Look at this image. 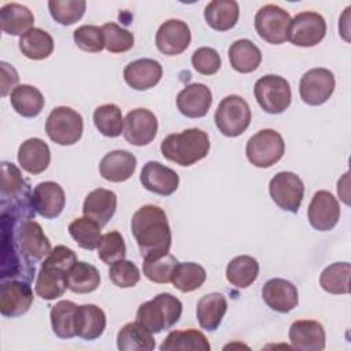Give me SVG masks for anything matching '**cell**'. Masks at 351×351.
<instances>
[{
	"label": "cell",
	"mask_w": 351,
	"mask_h": 351,
	"mask_svg": "<svg viewBox=\"0 0 351 351\" xmlns=\"http://www.w3.org/2000/svg\"><path fill=\"white\" fill-rule=\"evenodd\" d=\"M130 228L144 259H155L169 254L171 230L163 208L154 204L140 207L132 217Z\"/></svg>",
	"instance_id": "obj_1"
},
{
	"label": "cell",
	"mask_w": 351,
	"mask_h": 351,
	"mask_svg": "<svg viewBox=\"0 0 351 351\" xmlns=\"http://www.w3.org/2000/svg\"><path fill=\"white\" fill-rule=\"evenodd\" d=\"M1 213L10 210V218L15 221L34 219L30 185L22 177L19 169L10 162H1Z\"/></svg>",
	"instance_id": "obj_2"
},
{
	"label": "cell",
	"mask_w": 351,
	"mask_h": 351,
	"mask_svg": "<svg viewBox=\"0 0 351 351\" xmlns=\"http://www.w3.org/2000/svg\"><path fill=\"white\" fill-rule=\"evenodd\" d=\"M210 138L206 132L197 128L171 133L160 143L162 155L180 166H191L207 156Z\"/></svg>",
	"instance_id": "obj_3"
},
{
	"label": "cell",
	"mask_w": 351,
	"mask_h": 351,
	"mask_svg": "<svg viewBox=\"0 0 351 351\" xmlns=\"http://www.w3.org/2000/svg\"><path fill=\"white\" fill-rule=\"evenodd\" d=\"M3 233L10 237V245H12L26 261L32 263L47 258L52 251L51 243L44 234L43 228L33 219H11V232L8 233V230L3 228ZM3 243L8 244V241L4 240Z\"/></svg>",
	"instance_id": "obj_4"
},
{
	"label": "cell",
	"mask_w": 351,
	"mask_h": 351,
	"mask_svg": "<svg viewBox=\"0 0 351 351\" xmlns=\"http://www.w3.org/2000/svg\"><path fill=\"white\" fill-rule=\"evenodd\" d=\"M182 303L169 292L156 295L137 308L136 321L145 326L152 335L167 330L181 318Z\"/></svg>",
	"instance_id": "obj_5"
},
{
	"label": "cell",
	"mask_w": 351,
	"mask_h": 351,
	"mask_svg": "<svg viewBox=\"0 0 351 351\" xmlns=\"http://www.w3.org/2000/svg\"><path fill=\"white\" fill-rule=\"evenodd\" d=\"M218 130L226 137L243 134L251 123V110L248 103L239 95L223 97L214 115Z\"/></svg>",
	"instance_id": "obj_6"
},
{
	"label": "cell",
	"mask_w": 351,
	"mask_h": 351,
	"mask_svg": "<svg viewBox=\"0 0 351 351\" xmlns=\"http://www.w3.org/2000/svg\"><path fill=\"white\" fill-rule=\"evenodd\" d=\"M254 95L261 108L267 114L284 112L292 100L289 82L276 74L261 77L254 86Z\"/></svg>",
	"instance_id": "obj_7"
},
{
	"label": "cell",
	"mask_w": 351,
	"mask_h": 351,
	"mask_svg": "<svg viewBox=\"0 0 351 351\" xmlns=\"http://www.w3.org/2000/svg\"><path fill=\"white\" fill-rule=\"evenodd\" d=\"M45 132L53 143L59 145H73L82 136V117L70 107H55L47 118Z\"/></svg>",
	"instance_id": "obj_8"
},
{
	"label": "cell",
	"mask_w": 351,
	"mask_h": 351,
	"mask_svg": "<svg viewBox=\"0 0 351 351\" xmlns=\"http://www.w3.org/2000/svg\"><path fill=\"white\" fill-rule=\"evenodd\" d=\"M285 152V143L274 129H262L255 133L245 145V155L255 167H270Z\"/></svg>",
	"instance_id": "obj_9"
},
{
	"label": "cell",
	"mask_w": 351,
	"mask_h": 351,
	"mask_svg": "<svg viewBox=\"0 0 351 351\" xmlns=\"http://www.w3.org/2000/svg\"><path fill=\"white\" fill-rule=\"evenodd\" d=\"M291 21L288 11L276 4H266L256 11L254 26L262 40L278 45L288 40Z\"/></svg>",
	"instance_id": "obj_10"
},
{
	"label": "cell",
	"mask_w": 351,
	"mask_h": 351,
	"mask_svg": "<svg viewBox=\"0 0 351 351\" xmlns=\"http://www.w3.org/2000/svg\"><path fill=\"white\" fill-rule=\"evenodd\" d=\"M271 200L281 208L296 214L303 200L304 184L292 171H280L269 182Z\"/></svg>",
	"instance_id": "obj_11"
},
{
	"label": "cell",
	"mask_w": 351,
	"mask_h": 351,
	"mask_svg": "<svg viewBox=\"0 0 351 351\" xmlns=\"http://www.w3.org/2000/svg\"><path fill=\"white\" fill-rule=\"evenodd\" d=\"M326 33L324 16L314 11L296 14L289 25L288 40L296 47H314L322 41Z\"/></svg>",
	"instance_id": "obj_12"
},
{
	"label": "cell",
	"mask_w": 351,
	"mask_h": 351,
	"mask_svg": "<svg viewBox=\"0 0 351 351\" xmlns=\"http://www.w3.org/2000/svg\"><path fill=\"white\" fill-rule=\"evenodd\" d=\"M335 90V75L324 67L311 69L303 74L299 84L302 100L308 106L324 104Z\"/></svg>",
	"instance_id": "obj_13"
},
{
	"label": "cell",
	"mask_w": 351,
	"mask_h": 351,
	"mask_svg": "<svg viewBox=\"0 0 351 351\" xmlns=\"http://www.w3.org/2000/svg\"><path fill=\"white\" fill-rule=\"evenodd\" d=\"M122 133L129 144L136 147L147 145L158 133V119L147 108H134L126 114Z\"/></svg>",
	"instance_id": "obj_14"
},
{
	"label": "cell",
	"mask_w": 351,
	"mask_h": 351,
	"mask_svg": "<svg viewBox=\"0 0 351 351\" xmlns=\"http://www.w3.org/2000/svg\"><path fill=\"white\" fill-rule=\"evenodd\" d=\"M33 291L26 281H1L0 313L7 318H15L29 311L33 303Z\"/></svg>",
	"instance_id": "obj_15"
},
{
	"label": "cell",
	"mask_w": 351,
	"mask_h": 351,
	"mask_svg": "<svg viewBox=\"0 0 351 351\" xmlns=\"http://www.w3.org/2000/svg\"><path fill=\"white\" fill-rule=\"evenodd\" d=\"M308 222L319 232L333 229L340 219V206L337 199L328 191L314 193L308 206Z\"/></svg>",
	"instance_id": "obj_16"
},
{
	"label": "cell",
	"mask_w": 351,
	"mask_h": 351,
	"mask_svg": "<svg viewBox=\"0 0 351 351\" xmlns=\"http://www.w3.org/2000/svg\"><path fill=\"white\" fill-rule=\"evenodd\" d=\"M155 43L158 49L169 56L182 53L191 44L189 26L180 19H169L156 32Z\"/></svg>",
	"instance_id": "obj_17"
},
{
	"label": "cell",
	"mask_w": 351,
	"mask_h": 351,
	"mask_svg": "<svg viewBox=\"0 0 351 351\" xmlns=\"http://www.w3.org/2000/svg\"><path fill=\"white\" fill-rule=\"evenodd\" d=\"M64 203V191L55 181L40 182L33 189L32 204L36 213L47 219L56 218L63 211Z\"/></svg>",
	"instance_id": "obj_18"
},
{
	"label": "cell",
	"mask_w": 351,
	"mask_h": 351,
	"mask_svg": "<svg viewBox=\"0 0 351 351\" xmlns=\"http://www.w3.org/2000/svg\"><path fill=\"white\" fill-rule=\"evenodd\" d=\"M140 182L149 192L169 196L177 191L180 177L174 170L166 167L160 162L149 160L144 165L140 173Z\"/></svg>",
	"instance_id": "obj_19"
},
{
	"label": "cell",
	"mask_w": 351,
	"mask_h": 351,
	"mask_svg": "<svg viewBox=\"0 0 351 351\" xmlns=\"http://www.w3.org/2000/svg\"><path fill=\"white\" fill-rule=\"evenodd\" d=\"M289 341L302 351H321L325 348L326 335L324 326L314 319H299L289 326Z\"/></svg>",
	"instance_id": "obj_20"
},
{
	"label": "cell",
	"mask_w": 351,
	"mask_h": 351,
	"mask_svg": "<svg viewBox=\"0 0 351 351\" xmlns=\"http://www.w3.org/2000/svg\"><path fill=\"white\" fill-rule=\"evenodd\" d=\"M213 103V93L204 84L186 85L177 95V107L184 117L202 118L204 117Z\"/></svg>",
	"instance_id": "obj_21"
},
{
	"label": "cell",
	"mask_w": 351,
	"mask_h": 351,
	"mask_svg": "<svg viewBox=\"0 0 351 351\" xmlns=\"http://www.w3.org/2000/svg\"><path fill=\"white\" fill-rule=\"evenodd\" d=\"M265 303L277 313H289L298 306L299 295L296 287L284 278H271L262 288Z\"/></svg>",
	"instance_id": "obj_22"
},
{
	"label": "cell",
	"mask_w": 351,
	"mask_h": 351,
	"mask_svg": "<svg viewBox=\"0 0 351 351\" xmlns=\"http://www.w3.org/2000/svg\"><path fill=\"white\" fill-rule=\"evenodd\" d=\"M162 66L154 59H137L123 69L125 82L136 90H147L154 88L162 78Z\"/></svg>",
	"instance_id": "obj_23"
},
{
	"label": "cell",
	"mask_w": 351,
	"mask_h": 351,
	"mask_svg": "<svg viewBox=\"0 0 351 351\" xmlns=\"http://www.w3.org/2000/svg\"><path fill=\"white\" fill-rule=\"evenodd\" d=\"M137 159L125 149H115L103 156L99 165L100 176L111 182H123L136 171Z\"/></svg>",
	"instance_id": "obj_24"
},
{
	"label": "cell",
	"mask_w": 351,
	"mask_h": 351,
	"mask_svg": "<svg viewBox=\"0 0 351 351\" xmlns=\"http://www.w3.org/2000/svg\"><path fill=\"white\" fill-rule=\"evenodd\" d=\"M117 210V195L104 188H97L89 192L84 200L82 213L97 222L101 228L108 223Z\"/></svg>",
	"instance_id": "obj_25"
},
{
	"label": "cell",
	"mask_w": 351,
	"mask_h": 351,
	"mask_svg": "<svg viewBox=\"0 0 351 351\" xmlns=\"http://www.w3.org/2000/svg\"><path fill=\"white\" fill-rule=\"evenodd\" d=\"M18 162L21 167L30 174L43 173L47 170L51 162V151L48 144L38 137L27 138L18 149Z\"/></svg>",
	"instance_id": "obj_26"
},
{
	"label": "cell",
	"mask_w": 351,
	"mask_h": 351,
	"mask_svg": "<svg viewBox=\"0 0 351 351\" xmlns=\"http://www.w3.org/2000/svg\"><path fill=\"white\" fill-rule=\"evenodd\" d=\"M67 270L43 262L36 280V293L44 300H53L60 298L67 289L66 281Z\"/></svg>",
	"instance_id": "obj_27"
},
{
	"label": "cell",
	"mask_w": 351,
	"mask_h": 351,
	"mask_svg": "<svg viewBox=\"0 0 351 351\" xmlns=\"http://www.w3.org/2000/svg\"><path fill=\"white\" fill-rule=\"evenodd\" d=\"M106 314L96 304H82L75 311V336L84 340L100 337L106 329Z\"/></svg>",
	"instance_id": "obj_28"
},
{
	"label": "cell",
	"mask_w": 351,
	"mask_h": 351,
	"mask_svg": "<svg viewBox=\"0 0 351 351\" xmlns=\"http://www.w3.org/2000/svg\"><path fill=\"white\" fill-rule=\"evenodd\" d=\"M228 302L222 293L213 292L200 298L196 304V318L199 325L206 330H215L226 313Z\"/></svg>",
	"instance_id": "obj_29"
},
{
	"label": "cell",
	"mask_w": 351,
	"mask_h": 351,
	"mask_svg": "<svg viewBox=\"0 0 351 351\" xmlns=\"http://www.w3.org/2000/svg\"><path fill=\"white\" fill-rule=\"evenodd\" d=\"M33 12L18 3H8L0 10L1 30L10 36H23L33 29Z\"/></svg>",
	"instance_id": "obj_30"
},
{
	"label": "cell",
	"mask_w": 351,
	"mask_h": 351,
	"mask_svg": "<svg viewBox=\"0 0 351 351\" xmlns=\"http://www.w3.org/2000/svg\"><path fill=\"white\" fill-rule=\"evenodd\" d=\"M240 8L234 0H213L204 8V19L210 27L226 32L234 27L239 21Z\"/></svg>",
	"instance_id": "obj_31"
},
{
	"label": "cell",
	"mask_w": 351,
	"mask_h": 351,
	"mask_svg": "<svg viewBox=\"0 0 351 351\" xmlns=\"http://www.w3.org/2000/svg\"><path fill=\"white\" fill-rule=\"evenodd\" d=\"M228 56L232 69L243 74L256 70L262 62L261 49L248 38L236 40L229 47Z\"/></svg>",
	"instance_id": "obj_32"
},
{
	"label": "cell",
	"mask_w": 351,
	"mask_h": 351,
	"mask_svg": "<svg viewBox=\"0 0 351 351\" xmlns=\"http://www.w3.org/2000/svg\"><path fill=\"white\" fill-rule=\"evenodd\" d=\"M117 347L121 351H151L155 348V339L145 326L134 321L121 328L117 336Z\"/></svg>",
	"instance_id": "obj_33"
},
{
	"label": "cell",
	"mask_w": 351,
	"mask_h": 351,
	"mask_svg": "<svg viewBox=\"0 0 351 351\" xmlns=\"http://www.w3.org/2000/svg\"><path fill=\"white\" fill-rule=\"evenodd\" d=\"M10 101L19 115L25 118H34L43 111L45 99L36 86L22 84L11 92Z\"/></svg>",
	"instance_id": "obj_34"
},
{
	"label": "cell",
	"mask_w": 351,
	"mask_h": 351,
	"mask_svg": "<svg viewBox=\"0 0 351 351\" xmlns=\"http://www.w3.org/2000/svg\"><path fill=\"white\" fill-rule=\"evenodd\" d=\"M67 289L74 293H89L100 285L99 270L86 262H75L66 274Z\"/></svg>",
	"instance_id": "obj_35"
},
{
	"label": "cell",
	"mask_w": 351,
	"mask_h": 351,
	"mask_svg": "<svg viewBox=\"0 0 351 351\" xmlns=\"http://www.w3.org/2000/svg\"><path fill=\"white\" fill-rule=\"evenodd\" d=\"M259 274V263L250 255L233 258L226 266V280L236 288H248Z\"/></svg>",
	"instance_id": "obj_36"
},
{
	"label": "cell",
	"mask_w": 351,
	"mask_h": 351,
	"mask_svg": "<svg viewBox=\"0 0 351 351\" xmlns=\"http://www.w3.org/2000/svg\"><path fill=\"white\" fill-rule=\"evenodd\" d=\"M21 52L33 60L47 59L53 51V38L52 36L38 27H33L26 34L19 38Z\"/></svg>",
	"instance_id": "obj_37"
},
{
	"label": "cell",
	"mask_w": 351,
	"mask_h": 351,
	"mask_svg": "<svg viewBox=\"0 0 351 351\" xmlns=\"http://www.w3.org/2000/svg\"><path fill=\"white\" fill-rule=\"evenodd\" d=\"M210 343L207 337L197 329L171 330L160 344L162 351L170 350H200L210 351Z\"/></svg>",
	"instance_id": "obj_38"
},
{
	"label": "cell",
	"mask_w": 351,
	"mask_h": 351,
	"mask_svg": "<svg viewBox=\"0 0 351 351\" xmlns=\"http://www.w3.org/2000/svg\"><path fill=\"white\" fill-rule=\"evenodd\" d=\"M77 307L71 300H60L51 308V325L58 337L71 339L75 336Z\"/></svg>",
	"instance_id": "obj_39"
},
{
	"label": "cell",
	"mask_w": 351,
	"mask_h": 351,
	"mask_svg": "<svg viewBox=\"0 0 351 351\" xmlns=\"http://www.w3.org/2000/svg\"><path fill=\"white\" fill-rule=\"evenodd\" d=\"M351 265L348 262H335L325 267L319 276V285L324 291L341 295L350 292Z\"/></svg>",
	"instance_id": "obj_40"
},
{
	"label": "cell",
	"mask_w": 351,
	"mask_h": 351,
	"mask_svg": "<svg viewBox=\"0 0 351 351\" xmlns=\"http://www.w3.org/2000/svg\"><path fill=\"white\" fill-rule=\"evenodd\" d=\"M207 274L203 266L195 262H178L171 277V284L181 292H192L203 285Z\"/></svg>",
	"instance_id": "obj_41"
},
{
	"label": "cell",
	"mask_w": 351,
	"mask_h": 351,
	"mask_svg": "<svg viewBox=\"0 0 351 351\" xmlns=\"http://www.w3.org/2000/svg\"><path fill=\"white\" fill-rule=\"evenodd\" d=\"M93 123L106 137H118L123 130L121 108L117 104H103L93 111Z\"/></svg>",
	"instance_id": "obj_42"
},
{
	"label": "cell",
	"mask_w": 351,
	"mask_h": 351,
	"mask_svg": "<svg viewBox=\"0 0 351 351\" xmlns=\"http://www.w3.org/2000/svg\"><path fill=\"white\" fill-rule=\"evenodd\" d=\"M101 226L88 217H81L70 222L69 233L84 250H95L101 239Z\"/></svg>",
	"instance_id": "obj_43"
},
{
	"label": "cell",
	"mask_w": 351,
	"mask_h": 351,
	"mask_svg": "<svg viewBox=\"0 0 351 351\" xmlns=\"http://www.w3.org/2000/svg\"><path fill=\"white\" fill-rule=\"evenodd\" d=\"M51 16L60 25L69 26L80 21L85 12V0H49Z\"/></svg>",
	"instance_id": "obj_44"
},
{
	"label": "cell",
	"mask_w": 351,
	"mask_h": 351,
	"mask_svg": "<svg viewBox=\"0 0 351 351\" xmlns=\"http://www.w3.org/2000/svg\"><path fill=\"white\" fill-rule=\"evenodd\" d=\"M178 261L171 254H166L155 259H144L143 273L152 282L167 284L171 282L173 271Z\"/></svg>",
	"instance_id": "obj_45"
},
{
	"label": "cell",
	"mask_w": 351,
	"mask_h": 351,
	"mask_svg": "<svg viewBox=\"0 0 351 351\" xmlns=\"http://www.w3.org/2000/svg\"><path fill=\"white\" fill-rule=\"evenodd\" d=\"M104 48L112 53H121L129 51L134 44V36L132 32L121 27L114 22L104 23L101 27Z\"/></svg>",
	"instance_id": "obj_46"
},
{
	"label": "cell",
	"mask_w": 351,
	"mask_h": 351,
	"mask_svg": "<svg viewBox=\"0 0 351 351\" xmlns=\"http://www.w3.org/2000/svg\"><path fill=\"white\" fill-rule=\"evenodd\" d=\"M126 255V245L123 236L117 232H108L101 236L99 245H97V256L106 263L112 265L117 261L125 259Z\"/></svg>",
	"instance_id": "obj_47"
},
{
	"label": "cell",
	"mask_w": 351,
	"mask_h": 351,
	"mask_svg": "<svg viewBox=\"0 0 351 351\" xmlns=\"http://www.w3.org/2000/svg\"><path fill=\"white\" fill-rule=\"evenodd\" d=\"M108 277L119 288H132L140 281L141 274L133 262L121 259L110 266Z\"/></svg>",
	"instance_id": "obj_48"
},
{
	"label": "cell",
	"mask_w": 351,
	"mask_h": 351,
	"mask_svg": "<svg viewBox=\"0 0 351 351\" xmlns=\"http://www.w3.org/2000/svg\"><path fill=\"white\" fill-rule=\"evenodd\" d=\"M74 43L85 52H100L104 48L101 29L95 25H82L73 33Z\"/></svg>",
	"instance_id": "obj_49"
},
{
	"label": "cell",
	"mask_w": 351,
	"mask_h": 351,
	"mask_svg": "<svg viewBox=\"0 0 351 351\" xmlns=\"http://www.w3.org/2000/svg\"><path fill=\"white\" fill-rule=\"evenodd\" d=\"M193 69L203 75H213L221 69L219 53L210 47L197 48L191 58Z\"/></svg>",
	"instance_id": "obj_50"
},
{
	"label": "cell",
	"mask_w": 351,
	"mask_h": 351,
	"mask_svg": "<svg viewBox=\"0 0 351 351\" xmlns=\"http://www.w3.org/2000/svg\"><path fill=\"white\" fill-rule=\"evenodd\" d=\"M0 66H1V96H5L11 89L14 90L16 88L15 85L19 81V75L11 64L1 62Z\"/></svg>",
	"instance_id": "obj_51"
}]
</instances>
